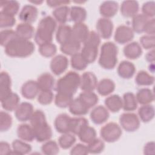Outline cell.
<instances>
[{"mask_svg":"<svg viewBox=\"0 0 155 155\" xmlns=\"http://www.w3.org/2000/svg\"><path fill=\"white\" fill-rule=\"evenodd\" d=\"M35 48L34 44L30 40L16 36L4 47V51L10 57L26 58L32 54Z\"/></svg>","mask_w":155,"mask_h":155,"instance_id":"obj_1","label":"cell"},{"mask_svg":"<svg viewBox=\"0 0 155 155\" xmlns=\"http://www.w3.org/2000/svg\"><path fill=\"white\" fill-rule=\"evenodd\" d=\"M57 22L54 18L46 16L42 18L38 25L34 39L37 44L41 45L44 44L52 42L53 33L56 31Z\"/></svg>","mask_w":155,"mask_h":155,"instance_id":"obj_2","label":"cell"},{"mask_svg":"<svg viewBox=\"0 0 155 155\" xmlns=\"http://www.w3.org/2000/svg\"><path fill=\"white\" fill-rule=\"evenodd\" d=\"M118 48L112 42H107L102 44L98 60L100 66L106 70L113 69L117 62Z\"/></svg>","mask_w":155,"mask_h":155,"instance_id":"obj_3","label":"cell"},{"mask_svg":"<svg viewBox=\"0 0 155 155\" xmlns=\"http://www.w3.org/2000/svg\"><path fill=\"white\" fill-rule=\"evenodd\" d=\"M81 76L76 71H70L59 78L55 85L57 92L73 96L80 86Z\"/></svg>","mask_w":155,"mask_h":155,"instance_id":"obj_4","label":"cell"},{"mask_svg":"<svg viewBox=\"0 0 155 155\" xmlns=\"http://www.w3.org/2000/svg\"><path fill=\"white\" fill-rule=\"evenodd\" d=\"M121 127L116 123L111 122L104 125L100 130L102 139L108 143H113L118 140L122 136Z\"/></svg>","mask_w":155,"mask_h":155,"instance_id":"obj_5","label":"cell"},{"mask_svg":"<svg viewBox=\"0 0 155 155\" xmlns=\"http://www.w3.org/2000/svg\"><path fill=\"white\" fill-rule=\"evenodd\" d=\"M121 127L127 132H134L140 127V119L138 116L133 113H124L119 117Z\"/></svg>","mask_w":155,"mask_h":155,"instance_id":"obj_6","label":"cell"},{"mask_svg":"<svg viewBox=\"0 0 155 155\" xmlns=\"http://www.w3.org/2000/svg\"><path fill=\"white\" fill-rule=\"evenodd\" d=\"M34 131L35 139L39 142H44L50 140L53 135L51 127L47 120L31 125Z\"/></svg>","mask_w":155,"mask_h":155,"instance_id":"obj_7","label":"cell"},{"mask_svg":"<svg viewBox=\"0 0 155 155\" xmlns=\"http://www.w3.org/2000/svg\"><path fill=\"white\" fill-rule=\"evenodd\" d=\"M83 44V47L80 53L81 56L88 64L94 62L98 55L99 44L91 41H85Z\"/></svg>","mask_w":155,"mask_h":155,"instance_id":"obj_8","label":"cell"},{"mask_svg":"<svg viewBox=\"0 0 155 155\" xmlns=\"http://www.w3.org/2000/svg\"><path fill=\"white\" fill-rule=\"evenodd\" d=\"M134 32L133 29L125 25L118 26L115 31L114 39L119 44H125L133 40L134 36Z\"/></svg>","mask_w":155,"mask_h":155,"instance_id":"obj_9","label":"cell"},{"mask_svg":"<svg viewBox=\"0 0 155 155\" xmlns=\"http://www.w3.org/2000/svg\"><path fill=\"white\" fill-rule=\"evenodd\" d=\"M113 23L111 20L106 18H99L96 25L97 34L101 38L108 39L111 38L113 31Z\"/></svg>","mask_w":155,"mask_h":155,"instance_id":"obj_10","label":"cell"},{"mask_svg":"<svg viewBox=\"0 0 155 155\" xmlns=\"http://www.w3.org/2000/svg\"><path fill=\"white\" fill-rule=\"evenodd\" d=\"M68 66V60L63 54H58L54 56L50 61V67L51 72L59 76L65 71Z\"/></svg>","mask_w":155,"mask_h":155,"instance_id":"obj_11","label":"cell"},{"mask_svg":"<svg viewBox=\"0 0 155 155\" xmlns=\"http://www.w3.org/2000/svg\"><path fill=\"white\" fill-rule=\"evenodd\" d=\"M38 15V8L32 4H26L19 12L18 18L24 23L31 24L36 21Z\"/></svg>","mask_w":155,"mask_h":155,"instance_id":"obj_12","label":"cell"},{"mask_svg":"<svg viewBox=\"0 0 155 155\" xmlns=\"http://www.w3.org/2000/svg\"><path fill=\"white\" fill-rule=\"evenodd\" d=\"M97 84V79L93 73L87 71L81 75L79 87L83 91H93Z\"/></svg>","mask_w":155,"mask_h":155,"instance_id":"obj_13","label":"cell"},{"mask_svg":"<svg viewBox=\"0 0 155 155\" xmlns=\"http://www.w3.org/2000/svg\"><path fill=\"white\" fill-rule=\"evenodd\" d=\"M33 112L32 104L27 102H23L20 103L15 110V115L19 121L26 122L30 120Z\"/></svg>","mask_w":155,"mask_h":155,"instance_id":"obj_14","label":"cell"},{"mask_svg":"<svg viewBox=\"0 0 155 155\" xmlns=\"http://www.w3.org/2000/svg\"><path fill=\"white\" fill-rule=\"evenodd\" d=\"M90 33L88 26L84 22L75 23L71 28V39L79 42L84 43Z\"/></svg>","mask_w":155,"mask_h":155,"instance_id":"obj_15","label":"cell"},{"mask_svg":"<svg viewBox=\"0 0 155 155\" xmlns=\"http://www.w3.org/2000/svg\"><path fill=\"white\" fill-rule=\"evenodd\" d=\"M90 119L96 125H101L105 122L110 117V113L107 108L103 105L95 107L90 113Z\"/></svg>","mask_w":155,"mask_h":155,"instance_id":"obj_16","label":"cell"},{"mask_svg":"<svg viewBox=\"0 0 155 155\" xmlns=\"http://www.w3.org/2000/svg\"><path fill=\"white\" fill-rule=\"evenodd\" d=\"M71 117L66 113L58 114L54 121L56 130L61 134L70 133Z\"/></svg>","mask_w":155,"mask_h":155,"instance_id":"obj_17","label":"cell"},{"mask_svg":"<svg viewBox=\"0 0 155 155\" xmlns=\"http://www.w3.org/2000/svg\"><path fill=\"white\" fill-rule=\"evenodd\" d=\"M40 89L37 81L29 80L26 81L21 87V92L24 97L27 99H33L38 95Z\"/></svg>","mask_w":155,"mask_h":155,"instance_id":"obj_18","label":"cell"},{"mask_svg":"<svg viewBox=\"0 0 155 155\" xmlns=\"http://www.w3.org/2000/svg\"><path fill=\"white\" fill-rule=\"evenodd\" d=\"M139 10V4L136 1H124L120 8L122 15L125 18H133L136 16Z\"/></svg>","mask_w":155,"mask_h":155,"instance_id":"obj_19","label":"cell"},{"mask_svg":"<svg viewBox=\"0 0 155 155\" xmlns=\"http://www.w3.org/2000/svg\"><path fill=\"white\" fill-rule=\"evenodd\" d=\"M119 4L114 1H104L99 6V13L103 18H110L115 16L118 11Z\"/></svg>","mask_w":155,"mask_h":155,"instance_id":"obj_20","label":"cell"},{"mask_svg":"<svg viewBox=\"0 0 155 155\" xmlns=\"http://www.w3.org/2000/svg\"><path fill=\"white\" fill-rule=\"evenodd\" d=\"M117 72L118 75L125 79L131 78L136 73L135 65L128 61H122L117 67Z\"/></svg>","mask_w":155,"mask_h":155,"instance_id":"obj_21","label":"cell"},{"mask_svg":"<svg viewBox=\"0 0 155 155\" xmlns=\"http://www.w3.org/2000/svg\"><path fill=\"white\" fill-rule=\"evenodd\" d=\"M20 98L19 96L13 91L1 99V106L8 111H15L19 104Z\"/></svg>","mask_w":155,"mask_h":155,"instance_id":"obj_22","label":"cell"},{"mask_svg":"<svg viewBox=\"0 0 155 155\" xmlns=\"http://www.w3.org/2000/svg\"><path fill=\"white\" fill-rule=\"evenodd\" d=\"M124 56L130 59L139 58L142 54V49L137 42H131L127 44L123 50Z\"/></svg>","mask_w":155,"mask_h":155,"instance_id":"obj_23","label":"cell"},{"mask_svg":"<svg viewBox=\"0 0 155 155\" xmlns=\"http://www.w3.org/2000/svg\"><path fill=\"white\" fill-rule=\"evenodd\" d=\"M15 31L18 37L27 40H30L35 34V30L33 26L30 24L24 22L19 24L16 26Z\"/></svg>","mask_w":155,"mask_h":155,"instance_id":"obj_24","label":"cell"},{"mask_svg":"<svg viewBox=\"0 0 155 155\" xmlns=\"http://www.w3.org/2000/svg\"><path fill=\"white\" fill-rule=\"evenodd\" d=\"M115 87V83L113 80L109 78H104L97 82L96 90L100 95L106 96L114 91Z\"/></svg>","mask_w":155,"mask_h":155,"instance_id":"obj_25","label":"cell"},{"mask_svg":"<svg viewBox=\"0 0 155 155\" xmlns=\"http://www.w3.org/2000/svg\"><path fill=\"white\" fill-rule=\"evenodd\" d=\"M104 104L108 110L116 113L122 108V98L118 94H112L105 99Z\"/></svg>","mask_w":155,"mask_h":155,"instance_id":"obj_26","label":"cell"},{"mask_svg":"<svg viewBox=\"0 0 155 155\" xmlns=\"http://www.w3.org/2000/svg\"><path fill=\"white\" fill-rule=\"evenodd\" d=\"M68 109L70 113L78 116H84L89 111V108L79 97L73 99L68 107Z\"/></svg>","mask_w":155,"mask_h":155,"instance_id":"obj_27","label":"cell"},{"mask_svg":"<svg viewBox=\"0 0 155 155\" xmlns=\"http://www.w3.org/2000/svg\"><path fill=\"white\" fill-rule=\"evenodd\" d=\"M37 83L40 90H51L54 87L55 80L51 74L44 73L38 77Z\"/></svg>","mask_w":155,"mask_h":155,"instance_id":"obj_28","label":"cell"},{"mask_svg":"<svg viewBox=\"0 0 155 155\" xmlns=\"http://www.w3.org/2000/svg\"><path fill=\"white\" fill-rule=\"evenodd\" d=\"M17 135L20 139L25 142H32L35 139L33 127L27 124H22L18 127Z\"/></svg>","mask_w":155,"mask_h":155,"instance_id":"obj_29","label":"cell"},{"mask_svg":"<svg viewBox=\"0 0 155 155\" xmlns=\"http://www.w3.org/2000/svg\"><path fill=\"white\" fill-rule=\"evenodd\" d=\"M71 27L67 24H60L56 32V41L61 45L71 39Z\"/></svg>","mask_w":155,"mask_h":155,"instance_id":"obj_30","label":"cell"},{"mask_svg":"<svg viewBox=\"0 0 155 155\" xmlns=\"http://www.w3.org/2000/svg\"><path fill=\"white\" fill-rule=\"evenodd\" d=\"M12 80L10 75L6 71H1L0 74V98L5 97L12 91L11 90Z\"/></svg>","mask_w":155,"mask_h":155,"instance_id":"obj_31","label":"cell"},{"mask_svg":"<svg viewBox=\"0 0 155 155\" xmlns=\"http://www.w3.org/2000/svg\"><path fill=\"white\" fill-rule=\"evenodd\" d=\"M136 98L137 103L141 105H147L151 103L154 99L153 91L148 88L139 89L136 94Z\"/></svg>","mask_w":155,"mask_h":155,"instance_id":"obj_32","label":"cell"},{"mask_svg":"<svg viewBox=\"0 0 155 155\" xmlns=\"http://www.w3.org/2000/svg\"><path fill=\"white\" fill-rule=\"evenodd\" d=\"M87 16V11L84 7L77 5L70 7V19L74 24L83 22L86 19Z\"/></svg>","mask_w":155,"mask_h":155,"instance_id":"obj_33","label":"cell"},{"mask_svg":"<svg viewBox=\"0 0 155 155\" xmlns=\"http://www.w3.org/2000/svg\"><path fill=\"white\" fill-rule=\"evenodd\" d=\"M1 12L15 16L18 13L20 4L17 1H5L0 2Z\"/></svg>","mask_w":155,"mask_h":155,"instance_id":"obj_34","label":"cell"},{"mask_svg":"<svg viewBox=\"0 0 155 155\" xmlns=\"http://www.w3.org/2000/svg\"><path fill=\"white\" fill-rule=\"evenodd\" d=\"M70 8L67 5L60 6L52 12V15L56 22L61 24H65L70 16Z\"/></svg>","mask_w":155,"mask_h":155,"instance_id":"obj_35","label":"cell"},{"mask_svg":"<svg viewBox=\"0 0 155 155\" xmlns=\"http://www.w3.org/2000/svg\"><path fill=\"white\" fill-rule=\"evenodd\" d=\"M81 44L72 39L61 45L60 50L62 53L66 55L73 56L78 53L81 49Z\"/></svg>","mask_w":155,"mask_h":155,"instance_id":"obj_36","label":"cell"},{"mask_svg":"<svg viewBox=\"0 0 155 155\" xmlns=\"http://www.w3.org/2000/svg\"><path fill=\"white\" fill-rule=\"evenodd\" d=\"M138 117L143 122H149L154 117V107L150 104L142 105L138 110Z\"/></svg>","mask_w":155,"mask_h":155,"instance_id":"obj_37","label":"cell"},{"mask_svg":"<svg viewBox=\"0 0 155 155\" xmlns=\"http://www.w3.org/2000/svg\"><path fill=\"white\" fill-rule=\"evenodd\" d=\"M12 152L15 154H26L29 153L32 148L30 145L21 139H15L12 142Z\"/></svg>","mask_w":155,"mask_h":155,"instance_id":"obj_38","label":"cell"},{"mask_svg":"<svg viewBox=\"0 0 155 155\" xmlns=\"http://www.w3.org/2000/svg\"><path fill=\"white\" fill-rule=\"evenodd\" d=\"M122 108L125 111H133L137 107L136 96L131 92H127L122 97Z\"/></svg>","mask_w":155,"mask_h":155,"instance_id":"obj_39","label":"cell"},{"mask_svg":"<svg viewBox=\"0 0 155 155\" xmlns=\"http://www.w3.org/2000/svg\"><path fill=\"white\" fill-rule=\"evenodd\" d=\"M149 19L150 18L142 13L137 14L136 16L133 17L131 28L133 31L137 33H143L145 24Z\"/></svg>","mask_w":155,"mask_h":155,"instance_id":"obj_40","label":"cell"},{"mask_svg":"<svg viewBox=\"0 0 155 155\" xmlns=\"http://www.w3.org/2000/svg\"><path fill=\"white\" fill-rule=\"evenodd\" d=\"M78 136L82 142L88 144L96 138V131L93 127L88 125L79 131Z\"/></svg>","mask_w":155,"mask_h":155,"instance_id":"obj_41","label":"cell"},{"mask_svg":"<svg viewBox=\"0 0 155 155\" xmlns=\"http://www.w3.org/2000/svg\"><path fill=\"white\" fill-rule=\"evenodd\" d=\"M135 82L139 86H150L154 84V78L144 70L139 71L135 78Z\"/></svg>","mask_w":155,"mask_h":155,"instance_id":"obj_42","label":"cell"},{"mask_svg":"<svg viewBox=\"0 0 155 155\" xmlns=\"http://www.w3.org/2000/svg\"><path fill=\"white\" fill-rule=\"evenodd\" d=\"M79 98L89 109L94 107L99 101L98 96L93 91H83L80 93Z\"/></svg>","mask_w":155,"mask_h":155,"instance_id":"obj_43","label":"cell"},{"mask_svg":"<svg viewBox=\"0 0 155 155\" xmlns=\"http://www.w3.org/2000/svg\"><path fill=\"white\" fill-rule=\"evenodd\" d=\"M88 125V120L83 117H71L70 133L78 135L79 131L85 126Z\"/></svg>","mask_w":155,"mask_h":155,"instance_id":"obj_44","label":"cell"},{"mask_svg":"<svg viewBox=\"0 0 155 155\" xmlns=\"http://www.w3.org/2000/svg\"><path fill=\"white\" fill-rule=\"evenodd\" d=\"M73 96L72 95L57 92L54 96V104L58 107L61 108L68 107L73 99Z\"/></svg>","mask_w":155,"mask_h":155,"instance_id":"obj_45","label":"cell"},{"mask_svg":"<svg viewBox=\"0 0 155 155\" xmlns=\"http://www.w3.org/2000/svg\"><path fill=\"white\" fill-rule=\"evenodd\" d=\"M76 139L71 133H64L58 139L59 146L63 149H68L75 143Z\"/></svg>","mask_w":155,"mask_h":155,"instance_id":"obj_46","label":"cell"},{"mask_svg":"<svg viewBox=\"0 0 155 155\" xmlns=\"http://www.w3.org/2000/svg\"><path fill=\"white\" fill-rule=\"evenodd\" d=\"M70 64L73 69L78 71L84 70L88 65V64L84 59L80 53H78L71 56Z\"/></svg>","mask_w":155,"mask_h":155,"instance_id":"obj_47","label":"cell"},{"mask_svg":"<svg viewBox=\"0 0 155 155\" xmlns=\"http://www.w3.org/2000/svg\"><path fill=\"white\" fill-rule=\"evenodd\" d=\"M41 151L43 154L47 155H55L59 151V146L56 142L48 140L42 145Z\"/></svg>","mask_w":155,"mask_h":155,"instance_id":"obj_48","label":"cell"},{"mask_svg":"<svg viewBox=\"0 0 155 155\" xmlns=\"http://www.w3.org/2000/svg\"><path fill=\"white\" fill-rule=\"evenodd\" d=\"M57 51L56 45L52 43H46L39 45V52L42 56L45 58H50L53 56Z\"/></svg>","mask_w":155,"mask_h":155,"instance_id":"obj_49","label":"cell"},{"mask_svg":"<svg viewBox=\"0 0 155 155\" xmlns=\"http://www.w3.org/2000/svg\"><path fill=\"white\" fill-rule=\"evenodd\" d=\"M89 153L99 154L102 153L105 148V143L102 139L95 138L87 145Z\"/></svg>","mask_w":155,"mask_h":155,"instance_id":"obj_50","label":"cell"},{"mask_svg":"<svg viewBox=\"0 0 155 155\" xmlns=\"http://www.w3.org/2000/svg\"><path fill=\"white\" fill-rule=\"evenodd\" d=\"M12 117L6 111H1L0 113V130L1 132L8 131L12 125Z\"/></svg>","mask_w":155,"mask_h":155,"instance_id":"obj_51","label":"cell"},{"mask_svg":"<svg viewBox=\"0 0 155 155\" xmlns=\"http://www.w3.org/2000/svg\"><path fill=\"white\" fill-rule=\"evenodd\" d=\"M54 99V94L51 90H40L38 95V102L44 105L50 104Z\"/></svg>","mask_w":155,"mask_h":155,"instance_id":"obj_52","label":"cell"},{"mask_svg":"<svg viewBox=\"0 0 155 155\" xmlns=\"http://www.w3.org/2000/svg\"><path fill=\"white\" fill-rule=\"evenodd\" d=\"M1 45L5 47L11 40L17 36L16 31L12 29H5L1 31Z\"/></svg>","mask_w":155,"mask_h":155,"instance_id":"obj_53","label":"cell"},{"mask_svg":"<svg viewBox=\"0 0 155 155\" xmlns=\"http://www.w3.org/2000/svg\"><path fill=\"white\" fill-rule=\"evenodd\" d=\"M16 23V19L15 16L5 14L0 12V27L3 28H10Z\"/></svg>","mask_w":155,"mask_h":155,"instance_id":"obj_54","label":"cell"},{"mask_svg":"<svg viewBox=\"0 0 155 155\" xmlns=\"http://www.w3.org/2000/svg\"><path fill=\"white\" fill-rule=\"evenodd\" d=\"M140 45L145 50L154 49L155 45L154 36L143 35L140 38Z\"/></svg>","mask_w":155,"mask_h":155,"instance_id":"obj_55","label":"cell"},{"mask_svg":"<svg viewBox=\"0 0 155 155\" xmlns=\"http://www.w3.org/2000/svg\"><path fill=\"white\" fill-rule=\"evenodd\" d=\"M155 2L154 1H147L143 3L142 7V14L148 18H154L155 15Z\"/></svg>","mask_w":155,"mask_h":155,"instance_id":"obj_56","label":"cell"},{"mask_svg":"<svg viewBox=\"0 0 155 155\" xmlns=\"http://www.w3.org/2000/svg\"><path fill=\"white\" fill-rule=\"evenodd\" d=\"M88 153L87 146L82 143H77L70 150V154L71 155H86Z\"/></svg>","mask_w":155,"mask_h":155,"instance_id":"obj_57","label":"cell"},{"mask_svg":"<svg viewBox=\"0 0 155 155\" xmlns=\"http://www.w3.org/2000/svg\"><path fill=\"white\" fill-rule=\"evenodd\" d=\"M155 23H154V18L150 19L146 23L145 26L144 27L143 32L146 33L148 35L154 36L155 33Z\"/></svg>","mask_w":155,"mask_h":155,"instance_id":"obj_58","label":"cell"},{"mask_svg":"<svg viewBox=\"0 0 155 155\" xmlns=\"http://www.w3.org/2000/svg\"><path fill=\"white\" fill-rule=\"evenodd\" d=\"M12 150H11L10 145L7 142H4V141L1 142V143H0V154L1 155L12 154Z\"/></svg>","mask_w":155,"mask_h":155,"instance_id":"obj_59","label":"cell"},{"mask_svg":"<svg viewBox=\"0 0 155 155\" xmlns=\"http://www.w3.org/2000/svg\"><path fill=\"white\" fill-rule=\"evenodd\" d=\"M47 4L50 7H59L62 5H67L70 4L69 1H47Z\"/></svg>","mask_w":155,"mask_h":155,"instance_id":"obj_60","label":"cell"},{"mask_svg":"<svg viewBox=\"0 0 155 155\" xmlns=\"http://www.w3.org/2000/svg\"><path fill=\"white\" fill-rule=\"evenodd\" d=\"M143 153L147 155L154 154V142H149L145 145L143 148Z\"/></svg>","mask_w":155,"mask_h":155,"instance_id":"obj_61","label":"cell"},{"mask_svg":"<svg viewBox=\"0 0 155 155\" xmlns=\"http://www.w3.org/2000/svg\"><path fill=\"white\" fill-rule=\"evenodd\" d=\"M145 59L148 62H150L151 64L154 63V49H152L151 50H150L146 54Z\"/></svg>","mask_w":155,"mask_h":155,"instance_id":"obj_62","label":"cell"},{"mask_svg":"<svg viewBox=\"0 0 155 155\" xmlns=\"http://www.w3.org/2000/svg\"><path fill=\"white\" fill-rule=\"evenodd\" d=\"M30 2L33 4H37V5L41 4L43 2L42 1H30Z\"/></svg>","mask_w":155,"mask_h":155,"instance_id":"obj_63","label":"cell"}]
</instances>
